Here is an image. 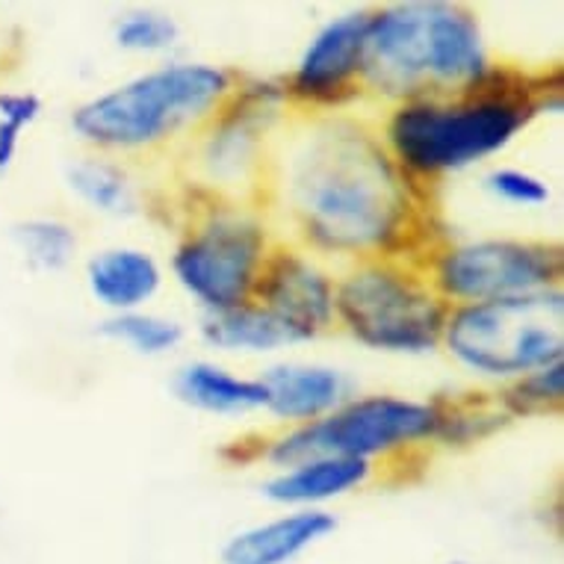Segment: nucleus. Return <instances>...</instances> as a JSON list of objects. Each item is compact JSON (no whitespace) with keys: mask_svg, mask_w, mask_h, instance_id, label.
Masks as SVG:
<instances>
[{"mask_svg":"<svg viewBox=\"0 0 564 564\" xmlns=\"http://www.w3.org/2000/svg\"><path fill=\"white\" fill-rule=\"evenodd\" d=\"M429 405L435 414L432 444L449 449L481 444L514 423L502 405L500 390H449L429 399Z\"/></svg>","mask_w":564,"mask_h":564,"instance_id":"nucleus-18","label":"nucleus"},{"mask_svg":"<svg viewBox=\"0 0 564 564\" xmlns=\"http://www.w3.org/2000/svg\"><path fill=\"white\" fill-rule=\"evenodd\" d=\"M494 68L479 15L464 3L405 0L372 10L364 93L390 104L470 93Z\"/></svg>","mask_w":564,"mask_h":564,"instance_id":"nucleus-3","label":"nucleus"},{"mask_svg":"<svg viewBox=\"0 0 564 564\" xmlns=\"http://www.w3.org/2000/svg\"><path fill=\"white\" fill-rule=\"evenodd\" d=\"M446 564H481V562H467V558H453V562Z\"/></svg>","mask_w":564,"mask_h":564,"instance_id":"nucleus-27","label":"nucleus"},{"mask_svg":"<svg viewBox=\"0 0 564 564\" xmlns=\"http://www.w3.org/2000/svg\"><path fill=\"white\" fill-rule=\"evenodd\" d=\"M449 305L411 260H361L334 281V319L370 351L426 355L441 349Z\"/></svg>","mask_w":564,"mask_h":564,"instance_id":"nucleus-5","label":"nucleus"},{"mask_svg":"<svg viewBox=\"0 0 564 564\" xmlns=\"http://www.w3.org/2000/svg\"><path fill=\"white\" fill-rule=\"evenodd\" d=\"M104 340L124 346L139 358H163L181 349L186 340V328L175 316L154 314V311H133V314L107 316L98 325Z\"/></svg>","mask_w":564,"mask_h":564,"instance_id":"nucleus-21","label":"nucleus"},{"mask_svg":"<svg viewBox=\"0 0 564 564\" xmlns=\"http://www.w3.org/2000/svg\"><path fill=\"white\" fill-rule=\"evenodd\" d=\"M340 520L328 509H293L278 518L237 529L219 550L223 564H296L337 532Z\"/></svg>","mask_w":564,"mask_h":564,"instance_id":"nucleus-13","label":"nucleus"},{"mask_svg":"<svg viewBox=\"0 0 564 564\" xmlns=\"http://www.w3.org/2000/svg\"><path fill=\"white\" fill-rule=\"evenodd\" d=\"M272 246L267 223L254 210L216 195V204L204 207L181 234L172 275L204 316L225 314L254 302Z\"/></svg>","mask_w":564,"mask_h":564,"instance_id":"nucleus-8","label":"nucleus"},{"mask_svg":"<svg viewBox=\"0 0 564 564\" xmlns=\"http://www.w3.org/2000/svg\"><path fill=\"white\" fill-rule=\"evenodd\" d=\"M267 390V411L288 429L314 423L319 416L332 414L349 399V379L346 372L328 364L281 361L272 364L258 376Z\"/></svg>","mask_w":564,"mask_h":564,"instance_id":"nucleus-14","label":"nucleus"},{"mask_svg":"<svg viewBox=\"0 0 564 564\" xmlns=\"http://www.w3.org/2000/svg\"><path fill=\"white\" fill-rule=\"evenodd\" d=\"M441 349L500 388L564 361V290L449 307Z\"/></svg>","mask_w":564,"mask_h":564,"instance_id":"nucleus-6","label":"nucleus"},{"mask_svg":"<svg viewBox=\"0 0 564 564\" xmlns=\"http://www.w3.org/2000/svg\"><path fill=\"white\" fill-rule=\"evenodd\" d=\"M65 186L84 204L107 219H133L142 210V193L130 169L110 154H86L65 166Z\"/></svg>","mask_w":564,"mask_h":564,"instance_id":"nucleus-19","label":"nucleus"},{"mask_svg":"<svg viewBox=\"0 0 564 564\" xmlns=\"http://www.w3.org/2000/svg\"><path fill=\"white\" fill-rule=\"evenodd\" d=\"M177 402L210 416L258 414L267 405V390L258 376H240L216 361H186L172 376Z\"/></svg>","mask_w":564,"mask_h":564,"instance_id":"nucleus-17","label":"nucleus"},{"mask_svg":"<svg viewBox=\"0 0 564 564\" xmlns=\"http://www.w3.org/2000/svg\"><path fill=\"white\" fill-rule=\"evenodd\" d=\"M237 86L225 65L172 59L75 107L72 130L95 154H145L210 124Z\"/></svg>","mask_w":564,"mask_h":564,"instance_id":"nucleus-4","label":"nucleus"},{"mask_svg":"<svg viewBox=\"0 0 564 564\" xmlns=\"http://www.w3.org/2000/svg\"><path fill=\"white\" fill-rule=\"evenodd\" d=\"M376 476V467L351 458H305V462L278 467L263 485L260 497L284 511L293 509H325L328 502L349 497L367 488Z\"/></svg>","mask_w":564,"mask_h":564,"instance_id":"nucleus-16","label":"nucleus"},{"mask_svg":"<svg viewBox=\"0 0 564 564\" xmlns=\"http://www.w3.org/2000/svg\"><path fill=\"white\" fill-rule=\"evenodd\" d=\"M202 340L210 349L237 351V355H269L296 346V337L258 302L234 307L225 314L204 316Z\"/></svg>","mask_w":564,"mask_h":564,"instance_id":"nucleus-20","label":"nucleus"},{"mask_svg":"<svg viewBox=\"0 0 564 564\" xmlns=\"http://www.w3.org/2000/svg\"><path fill=\"white\" fill-rule=\"evenodd\" d=\"M435 414L429 399H408L397 393H370L346 399L332 414L305 426L284 429L281 435L263 437L260 462L272 467L305 462V458H351L376 464L399 458L432 444Z\"/></svg>","mask_w":564,"mask_h":564,"instance_id":"nucleus-7","label":"nucleus"},{"mask_svg":"<svg viewBox=\"0 0 564 564\" xmlns=\"http://www.w3.org/2000/svg\"><path fill=\"white\" fill-rule=\"evenodd\" d=\"M12 242L33 272H63L72 267L80 237L56 216H30L12 225Z\"/></svg>","mask_w":564,"mask_h":564,"instance_id":"nucleus-22","label":"nucleus"},{"mask_svg":"<svg viewBox=\"0 0 564 564\" xmlns=\"http://www.w3.org/2000/svg\"><path fill=\"white\" fill-rule=\"evenodd\" d=\"M332 272L302 246L275 242L260 272L254 302L267 307L296 343H307L337 328Z\"/></svg>","mask_w":564,"mask_h":564,"instance_id":"nucleus-11","label":"nucleus"},{"mask_svg":"<svg viewBox=\"0 0 564 564\" xmlns=\"http://www.w3.org/2000/svg\"><path fill=\"white\" fill-rule=\"evenodd\" d=\"M370 15L372 10L340 12L307 39L293 72L281 80L288 104L332 112L361 98Z\"/></svg>","mask_w":564,"mask_h":564,"instance_id":"nucleus-10","label":"nucleus"},{"mask_svg":"<svg viewBox=\"0 0 564 564\" xmlns=\"http://www.w3.org/2000/svg\"><path fill=\"white\" fill-rule=\"evenodd\" d=\"M420 267L446 305L464 307L558 290L564 254L558 242L481 237L435 246Z\"/></svg>","mask_w":564,"mask_h":564,"instance_id":"nucleus-9","label":"nucleus"},{"mask_svg":"<svg viewBox=\"0 0 564 564\" xmlns=\"http://www.w3.org/2000/svg\"><path fill=\"white\" fill-rule=\"evenodd\" d=\"M281 104H288L281 84L242 86L240 80L231 101L207 124L210 133L204 137L202 166L210 184H249L260 163V142Z\"/></svg>","mask_w":564,"mask_h":564,"instance_id":"nucleus-12","label":"nucleus"},{"mask_svg":"<svg viewBox=\"0 0 564 564\" xmlns=\"http://www.w3.org/2000/svg\"><path fill=\"white\" fill-rule=\"evenodd\" d=\"M84 281L95 305L116 316L149 311L163 290L166 272L151 251L139 246H110L89 254Z\"/></svg>","mask_w":564,"mask_h":564,"instance_id":"nucleus-15","label":"nucleus"},{"mask_svg":"<svg viewBox=\"0 0 564 564\" xmlns=\"http://www.w3.org/2000/svg\"><path fill=\"white\" fill-rule=\"evenodd\" d=\"M181 39V24L169 12L128 10L112 21V42L128 54H166Z\"/></svg>","mask_w":564,"mask_h":564,"instance_id":"nucleus-24","label":"nucleus"},{"mask_svg":"<svg viewBox=\"0 0 564 564\" xmlns=\"http://www.w3.org/2000/svg\"><path fill=\"white\" fill-rule=\"evenodd\" d=\"M42 116L36 93H0V175H7L19 158L21 139Z\"/></svg>","mask_w":564,"mask_h":564,"instance_id":"nucleus-26","label":"nucleus"},{"mask_svg":"<svg viewBox=\"0 0 564 564\" xmlns=\"http://www.w3.org/2000/svg\"><path fill=\"white\" fill-rule=\"evenodd\" d=\"M550 104L562 110V86L497 65L470 93L390 104L379 139L408 181L423 189L502 154Z\"/></svg>","mask_w":564,"mask_h":564,"instance_id":"nucleus-2","label":"nucleus"},{"mask_svg":"<svg viewBox=\"0 0 564 564\" xmlns=\"http://www.w3.org/2000/svg\"><path fill=\"white\" fill-rule=\"evenodd\" d=\"M481 186L490 198L509 204V207H520V210H538L553 198V189L544 177L518 166H494L481 177Z\"/></svg>","mask_w":564,"mask_h":564,"instance_id":"nucleus-25","label":"nucleus"},{"mask_svg":"<svg viewBox=\"0 0 564 564\" xmlns=\"http://www.w3.org/2000/svg\"><path fill=\"white\" fill-rule=\"evenodd\" d=\"M275 189L305 251L361 260H411L423 242V189L393 163L376 130L319 116L290 139Z\"/></svg>","mask_w":564,"mask_h":564,"instance_id":"nucleus-1","label":"nucleus"},{"mask_svg":"<svg viewBox=\"0 0 564 564\" xmlns=\"http://www.w3.org/2000/svg\"><path fill=\"white\" fill-rule=\"evenodd\" d=\"M500 399L511 420L558 414L564 402V361L550 364V367L538 372H529V376L511 381V384H502Z\"/></svg>","mask_w":564,"mask_h":564,"instance_id":"nucleus-23","label":"nucleus"}]
</instances>
